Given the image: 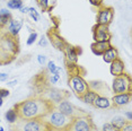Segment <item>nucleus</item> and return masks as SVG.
<instances>
[{
  "mask_svg": "<svg viewBox=\"0 0 132 131\" xmlns=\"http://www.w3.org/2000/svg\"><path fill=\"white\" fill-rule=\"evenodd\" d=\"M14 109L17 111L19 119L33 120V119H41L44 117L47 112L53 109V104L37 95L15 104Z\"/></svg>",
  "mask_w": 132,
  "mask_h": 131,
  "instance_id": "1",
  "label": "nucleus"
},
{
  "mask_svg": "<svg viewBox=\"0 0 132 131\" xmlns=\"http://www.w3.org/2000/svg\"><path fill=\"white\" fill-rule=\"evenodd\" d=\"M68 85L78 98H80L89 89L88 81H86L82 77L78 64L68 68Z\"/></svg>",
  "mask_w": 132,
  "mask_h": 131,
  "instance_id": "2",
  "label": "nucleus"
},
{
  "mask_svg": "<svg viewBox=\"0 0 132 131\" xmlns=\"http://www.w3.org/2000/svg\"><path fill=\"white\" fill-rule=\"evenodd\" d=\"M42 120L46 123V126L50 129H59V130H63V129H68L69 126L71 124L73 119L68 117V115L63 114L60 111H58L54 106L53 109L49 111L44 117L41 118Z\"/></svg>",
  "mask_w": 132,
  "mask_h": 131,
  "instance_id": "3",
  "label": "nucleus"
},
{
  "mask_svg": "<svg viewBox=\"0 0 132 131\" xmlns=\"http://www.w3.org/2000/svg\"><path fill=\"white\" fill-rule=\"evenodd\" d=\"M38 96H41L42 98L46 100L47 102L52 103L53 105H55L56 103L61 102L63 100H67L70 96V93L68 91H64V89H59L55 87H44L42 91L38 93Z\"/></svg>",
  "mask_w": 132,
  "mask_h": 131,
  "instance_id": "4",
  "label": "nucleus"
},
{
  "mask_svg": "<svg viewBox=\"0 0 132 131\" xmlns=\"http://www.w3.org/2000/svg\"><path fill=\"white\" fill-rule=\"evenodd\" d=\"M14 129L17 131H49L50 128L42 119H33V120L18 119V121L15 123Z\"/></svg>",
  "mask_w": 132,
  "mask_h": 131,
  "instance_id": "5",
  "label": "nucleus"
},
{
  "mask_svg": "<svg viewBox=\"0 0 132 131\" xmlns=\"http://www.w3.org/2000/svg\"><path fill=\"white\" fill-rule=\"evenodd\" d=\"M68 131H98V129L90 115L85 114L73 119L68 128Z\"/></svg>",
  "mask_w": 132,
  "mask_h": 131,
  "instance_id": "6",
  "label": "nucleus"
},
{
  "mask_svg": "<svg viewBox=\"0 0 132 131\" xmlns=\"http://www.w3.org/2000/svg\"><path fill=\"white\" fill-rule=\"evenodd\" d=\"M112 91L114 94L132 93V81L130 75L124 72L120 76L114 77L112 83Z\"/></svg>",
  "mask_w": 132,
  "mask_h": 131,
  "instance_id": "7",
  "label": "nucleus"
},
{
  "mask_svg": "<svg viewBox=\"0 0 132 131\" xmlns=\"http://www.w3.org/2000/svg\"><path fill=\"white\" fill-rule=\"evenodd\" d=\"M53 106H54L58 111H60L61 113H63V114L68 115V117H70L72 119H76L78 117H81V115L88 114V113L85 112L82 109L77 108V106L71 103L68 98L67 100L61 101V102H59V103H56L55 105H53Z\"/></svg>",
  "mask_w": 132,
  "mask_h": 131,
  "instance_id": "8",
  "label": "nucleus"
},
{
  "mask_svg": "<svg viewBox=\"0 0 132 131\" xmlns=\"http://www.w3.org/2000/svg\"><path fill=\"white\" fill-rule=\"evenodd\" d=\"M0 50L14 58L19 51V44L17 37H13L8 34L4 35L0 38Z\"/></svg>",
  "mask_w": 132,
  "mask_h": 131,
  "instance_id": "9",
  "label": "nucleus"
},
{
  "mask_svg": "<svg viewBox=\"0 0 132 131\" xmlns=\"http://www.w3.org/2000/svg\"><path fill=\"white\" fill-rule=\"evenodd\" d=\"M64 53V62L67 68L72 67V66L78 64V59H79V55L81 54V47L77 46V45H72V44L68 43L65 44L63 51Z\"/></svg>",
  "mask_w": 132,
  "mask_h": 131,
  "instance_id": "10",
  "label": "nucleus"
},
{
  "mask_svg": "<svg viewBox=\"0 0 132 131\" xmlns=\"http://www.w3.org/2000/svg\"><path fill=\"white\" fill-rule=\"evenodd\" d=\"M114 19V8L109 6H101L96 15V24L110 26Z\"/></svg>",
  "mask_w": 132,
  "mask_h": 131,
  "instance_id": "11",
  "label": "nucleus"
},
{
  "mask_svg": "<svg viewBox=\"0 0 132 131\" xmlns=\"http://www.w3.org/2000/svg\"><path fill=\"white\" fill-rule=\"evenodd\" d=\"M111 38H112V34L110 32L109 26L95 24V26L93 27L94 42H106V41H111Z\"/></svg>",
  "mask_w": 132,
  "mask_h": 131,
  "instance_id": "12",
  "label": "nucleus"
},
{
  "mask_svg": "<svg viewBox=\"0 0 132 131\" xmlns=\"http://www.w3.org/2000/svg\"><path fill=\"white\" fill-rule=\"evenodd\" d=\"M47 40H49L50 43L52 44L56 50H59V51H63L65 44H67V41L59 34L58 29L54 27L49 29V32H47Z\"/></svg>",
  "mask_w": 132,
  "mask_h": 131,
  "instance_id": "13",
  "label": "nucleus"
},
{
  "mask_svg": "<svg viewBox=\"0 0 132 131\" xmlns=\"http://www.w3.org/2000/svg\"><path fill=\"white\" fill-rule=\"evenodd\" d=\"M132 93H122V94H114L112 97V106L113 108H123L127 106L131 102Z\"/></svg>",
  "mask_w": 132,
  "mask_h": 131,
  "instance_id": "14",
  "label": "nucleus"
},
{
  "mask_svg": "<svg viewBox=\"0 0 132 131\" xmlns=\"http://www.w3.org/2000/svg\"><path fill=\"white\" fill-rule=\"evenodd\" d=\"M23 19H14V18H11L10 19V22L7 24V34L8 35H10V36H13V37H17L18 36V34H19V32H20V29H22L23 27Z\"/></svg>",
  "mask_w": 132,
  "mask_h": 131,
  "instance_id": "15",
  "label": "nucleus"
},
{
  "mask_svg": "<svg viewBox=\"0 0 132 131\" xmlns=\"http://www.w3.org/2000/svg\"><path fill=\"white\" fill-rule=\"evenodd\" d=\"M111 46H112L111 41H106V42H93L90 45V50L95 55L102 56Z\"/></svg>",
  "mask_w": 132,
  "mask_h": 131,
  "instance_id": "16",
  "label": "nucleus"
},
{
  "mask_svg": "<svg viewBox=\"0 0 132 131\" xmlns=\"http://www.w3.org/2000/svg\"><path fill=\"white\" fill-rule=\"evenodd\" d=\"M110 64H111L110 66V72L113 77L120 76V75H122V73L125 72V64L120 58L115 59V60L112 61Z\"/></svg>",
  "mask_w": 132,
  "mask_h": 131,
  "instance_id": "17",
  "label": "nucleus"
},
{
  "mask_svg": "<svg viewBox=\"0 0 132 131\" xmlns=\"http://www.w3.org/2000/svg\"><path fill=\"white\" fill-rule=\"evenodd\" d=\"M93 106L96 109H101V110H106V109H111L112 106V101L109 97L103 96V95H98L96 97V100L93 103Z\"/></svg>",
  "mask_w": 132,
  "mask_h": 131,
  "instance_id": "18",
  "label": "nucleus"
},
{
  "mask_svg": "<svg viewBox=\"0 0 132 131\" xmlns=\"http://www.w3.org/2000/svg\"><path fill=\"white\" fill-rule=\"evenodd\" d=\"M36 2L43 13H50L56 6V0H36Z\"/></svg>",
  "mask_w": 132,
  "mask_h": 131,
  "instance_id": "19",
  "label": "nucleus"
},
{
  "mask_svg": "<svg viewBox=\"0 0 132 131\" xmlns=\"http://www.w3.org/2000/svg\"><path fill=\"white\" fill-rule=\"evenodd\" d=\"M102 56H103V60L106 62V63H111L112 61H114L115 59L119 58V51L116 47H114L112 45Z\"/></svg>",
  "mask_w": 132,
  "mask_h": 131,
  "instance_id": "20",
  "label": "nucleus"
},
{
  "mask_svg": "<svg viewBox=\"0 0 132 131\" xmlns=\"http://www.w3.org/2000/svg\"><path fill=\"white\" fill-rule=\"evenodd\" d=\"M11 18H13V15L8 8H1L0 9V27L7 26V24L10 22Z\"/></svg>",
  "mask_w": 132,
  "mask_h": 131,
  "instance_id": "21",
  "label": "nucleus"
},
{
  "mask_svg": "<svg viewBox=\"0 0 132 131\" xmlns=\"http://www.w3.org/2000/svg\"><path fill=\"white\" fill-rule=\"evenodd\" d=\"M97 96H98V93H96V92L93 91V89H88V91H87L86 93L79 98V100L82 101L85 104H88V105L93 106V103H94V101L96 100Z\"/></svg>",
  "mask_w": 132,
  "mask_h": 131,
  "instance_id": "22",
  "label": "nucleus"
},
{
  "mask_svg": "<svg viewBox=\"0 0 132 131\" xmlns=\"http://www.w3.org/2000/svg\"><path fill=\"white\" fill-rule=\"evenodd\" d=\"M111 123H112L118 130L121 131L123 128H124L129 123V121L124 117H121V115H115V117L112 118V120H111Z\"/></svg>",
  "mask_w": 132,
  "mask_h": 131,
  "instance_id": "23",
  "label": "nucleus"
},
{
  "mask_svg": "<svg viewBox=\"0 0 132 131\" xmlns=\"http://www.w3.org/2000/svg\"><path fill=\"white\" fill-rule=\"evenodd\" d=\"M5 119L9 124H15L18 121L19 118H18V114H17V111L13 108V109H9L5 113Z\"/></svg>",
  "mask_w": 132,
  "mask_h": 131,
  "instance_id": "24",
  "label": "nucleus"
},
{
  "mask_svg": "<svg viewBox=\"0 0 132 131\" xmlns=\"http://www.w3.org/2000/svg\"><path fill=\"white\" fill-rule=\"evenodd\" d=\"M24 6V0H8L7 8L9 10H19Z\"/></svg>",
  "mask_w": 132,
  "mask_h": 131,
  "instance_id": "25",
  "label": "nucleus"
},
{
  "mask_svg": "<svg viewBox=\"0 0 132 131\" xmlns=\"http://www.w3.org/2000/svg\"><path fill=\"white\" fill-rule=\"evenodd\" d=\"M46 70L47 72H50V75H55V73L61 72V68L58 67L53 60H50L46 62Z\"/></svg>",
  "mask_w": 132,
  "mask_h": 131,
  "instance_id": "26",
  "label": "nucleus"
},
{
  "mask_svg": "<svg viewBox=\"0 0 132 131\" xmlns=\"http://www.w3.org/2000/svg\"><path fill=\"white\" fill-rule=\"evenodd\" d=\"M29 17L34 20V22H38L40 20V14H38V11H36V9H35L34 7H29L28 8V14Z\"/></svg>",
  "mask_w": 132,
  "mask_h": 131,
  "instance_id": "27",
  "label": "nucleus"
},
{
  "mask_svg": "<svg viewBox=\"0 0 132 131\" xmlns=\"http://www.w3.org/2000/svg\"><path fill=\"white\" fill-rule=\"evenodd\" d=\"M37 37H38V34L36 32H32L31 34L28 35V37H27V41H26V44L29 46V45H33L35 42L37 41Z\"/></svg>",
  "mask_w": 132,
  "mask_h": 131,
  "instance_id": "28",
  "label": "nucleus"
},
{
  "mask_svg": "<svg viewBox=\"0 0 132 131\" xmlns=\"http://www.w3.org/2000/svg\"><path fill=\"white\" fill-rule=\"evenodd\" d=\"M101 131H120V130L116 129V128L114 127L111 122H106V123H104L103 126H102V130Z\"/></svg>",
  "mask_w": 132,
  "mask_h": 131,
  "instance_id": "29",
  "label": "nucleus"
},
{
  "mask_svg": "<svg viewBox=\"0 0 132 131\" xmlns=\"http://www.w3.org/2000/svg\"><path fill=\"white\" fill-rule=\"evenodd\" d=\"M61 78V76H60V73H55V75H50L49 76V84L51 85H55L58 84V81Z\"/></svg>",
  "mask_w": 132,
  "mask_h": 131,
  "instance_id": "30",
  "label": "nucleus"
},
{
  "mask_svg": "<svg viewBox=\"0 0 132 131\" xmlns=\"http://www.w3.org/2000/svg\"><path fill=\"white\" fill-rule=\"evenodd\" d=\"M37 62H38V63H40L41 66H45L46 62H47L46 55H44V54H38V55H37Z\"/></svg>",
  "mask_w": 132,
  "mask_h": 131,
  "instance_id": "31",
  "label": "nucleus"
},
{
  "mask_svg": "<svg viewBox=\"0 0 132 131\" xmlns=\"http://www.w3.org/2000/svg\"><path fill=\"white\" fill-rule=\"evenodd\" d=\"M9 95H10L9 89L0 87V97H1V98H6V97H9Z\"/></svg>",
  "mask_w": 132,
  "mask_h": 131,
  "instance_id": "32",
  "label": "nucleus"
},
{
  "mask_svg": "<svg viewBox=\"0 0 132 131\" xmlns=\"http://www.w3.org/2000/svg\"><path fill=\"white\" fill-rule=\"evenodd\" d=\"M89 4H90L93 7H97L100 8L101 6H103V1L104 0H88Z\"/></svg>",
  "mask_w": 132,
  "mask_h": 131,
  "instance_id": "33",
  "label": "nucleus"
},
{
  "mask_svg": "<svg viewBox=\"0 0 132 131\" xmlns=\"http://www.w3.org/2000/svg\"><path fill=\"white\" fill-rule=\"evenodd\" d=\"M37 44H38V45H40L41 47H45V46L47 45V38H46L45 36H43V35H42L41 38L38 40Z\"/></svg>",
  "mask_w": 132,
  "mask_h": 131,
  "instance_id": "34",
  "label": "nucleus"
},
{
  "mask_svg": "<svg viewBox=\"0 0 132 131\" xmlns=\"http://www.w3.org/2000/svg\"><path fill=\"white\" fill-rule=\"evenodd\" d=\"M9 75L7 72H0V81H8Z\"/></svg>",
  "mask_w": 132,
  "mask_h": 131,
  "instance_id": "35",
  "label": "nucleus"
},
{
  "mask_svg": "<svg viewBox=\"0 0 132 131\" xmlns=\"http://www.w3.org/2000/svg\"><path fill=\"white\" fill-rule=\"evenodd\" d=\"M124 118L127 119L129 122H131L132 121V112L131 111H127V112L124 113Z\"/></svg>",
  "mask_w": 132,
  "mask_h": 131,
  "instance_id": "36",
  "label": "nucleus"
},
{
  "mask_svg": "<svg viewBox=\"0 0 132 131\" xmlns=\"http://www.w3.org/2000/svg\"><path fill=\"white\" fill-rule=\"evenodd\" d=\"M121 131H132V123L131 122H129V123L125 126Z\"/></svg>",
  "mask_w": 132,
  "mask_h": 131,
  "instance_id": "37",
  "label": "nucleus"
},
{
  "mask_svg": "<svg viewBox=\"0 0 132 131\" xmlns=\"http://www.w3.org/2000/svg\"><path fill=\"white\" fill-rule=\"evenodd\" d=\"M17 80L16 79H14V80H10V81H7V86L8 87H14V86H16L17 85Z\"/></svg>",
  "mask_w": 132,
  "mask_h": 131,
  "instance_id": "38",
  "label": "nucleus"
},
{
  "mask_svg": "<svg viewBox=\"0 0 132 131\" xmlns=\"http://www.w3.org/2000/svg\"><path fill=\"white\" fill-rule=\"evenodd\" d=\"M28 8H29V7H26V6H23V7L19 9V11H20V13H22V14H26V15H27V14H28Z\"/></svg>",
  "mask_w": 132,
  "mask_h": 131,
  "instance_id": "39",
  "label": "nucleus"
},
{
  "mask_svg": "<svg viewBox=\"0 0 132 131\" xmlns=\"http://www.w3.org/2000/svg\"><path fill=\"white\" fill-rule=\"evenodd\" d=\"M49 131H68V129H63V130H59V129H50Z\"/></svg>",
  "mask_w": 132,
  "mask_h": 131,
  "instance_id": "40",
  "label": "nucleus"
},
{
  "mask_svg": "<svg viewBox=\"0 0 132 131\" xmlns=\"http://www.w3.org/2000/svg\"><path fill=\"white\" fill-rule=\"evenodd\" d=\"M2 105H4V98H1V97H0V108H1Z\"/></svg>",
  "mask_w": 132,
  "mask_h": 131,
  "instance_id": "41",
  "label": "nucleus"
},
{
  "mask_svg": "<svg viewBox=\"0 0 132 131\" xmlns=\"http://www.w3.org/2000/svg\"><path fill=\"white\" fill-rule=\"evenodd\" d=\"M0 131H5V128L4 127H0Z\"/></svg>",
  "mask_w": 132,
  "mask_h": 131,
  "instance_id": "42",
  "label": "nucleus"
},
{
  "mask_svg": "<svg viewBox=\"0 0 132 131\" xmlns=\"http://www.w3.org/2000/svg\"><path fill=\"white\" fill-rule=\"evenodd\" d=\"M11 131H17V130H15V129H13V130H11Z\"/></svg>",
  "mask_w": 132,
  "mask_h": 131,
  "instance_id": "43",
  "label": "nucleus"
},
{
  "mask_svg": "<svg viewBox=\"0 0 132 131\" xmlns=\"http://www.w3.org/2000/svg\"><path fill=\"white\" fill-rule=\"evenodd\" d=\"M0 124H1V120H0Z\"/></svg>",
  "mask_w": 132,
  "mask_h": 131,
  "instance_id": "44",
  "label": "nucleus"
}]
</instances>
